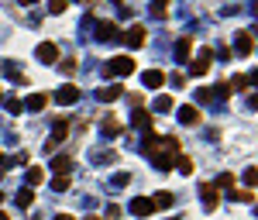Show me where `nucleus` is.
<instances>
[{
    "instance_id": "32",
    "label": "nucleus",
    "mask_w": 258,
    "mask_h": 220,
    "mask_svg": "<svg viewBox=\"0 0 258 220\" xmlns=\"http://www.w3.org/2000/svg\"><path fill=\"white\" fill-rule=\"evenodd\" d=\"M49 10H52V14H62V10H65V0H52V3H49Z\"/></svg>"
},
{
    "instance_id": "5",
    "label": "nucleus",
    "mask_w": 258,
    "mask_h": 220,
    "mask_svg": "<svg viewBox=\"0 0 258 220\" xmlns=\"http://www.w3.org/2000/svg\"><path fill=\"white\" fill-rule=\"evenodd\" d=\"M210 55H213V52H210V48H203V52L196 55V62L190 66V76H206V73H210Z\"/></svg>"
},
{
    "instance_id": "11",
    "label": "nucleus",
    "mask_w": 258,
    "mask_h": 220,
    "mask_svg": "<svg viewBox=\"0 0 258 220\" xmlns=\"http://www.w3.org/2000/svg\"><path fill=\"white\" fill-rule=\"evenodd\" d=\"M179 121H183V124H190V128L200 124V107H190V103H186V107H179Z\"/></svg>"
},
{
    "instance_id": "3",
    "label": "nucleus",
    "mask_w": 258,
    "mask_h": 220,
    "mask_svg": "<svg viewBox=\"0 0 258 220\" xmlns=\"http://www.w3.org/2000/svg\"><path fill=\"white\" fill-rule=\"evenodd\" d=\"M65 131H69V124H65V117H59V121H55V128H52V138L45 141V151H52L55 145H62V141H65Z\"/></svg>"
},
{
    "instance_id": "35",
    "label": "nucleus",
    "mask_w": 258,
    "mask_h": 220,
    "mask_svg": "<svg viewBox=\"0 0 258 220\" xmlns=\"http://www.w3.org/2000/svg\"><path fill=\"white\" fill-rule=\"evenodd\" d=\"M117 217H121V207L110 203V207H107V220H117Z\"/></svg>"
},
{
    "instance_id": "27",
    "label": "nucleus",
    "mask_w": 258,
    "mask_h": 220,
    "mask_svg": "<svg viewBox=\"0 0 258 220\" xmlns=\"http://www.w3.org/2000/svg\"><path fill=\"white\" fill-rule=\"evenodd\" d=\"M42 179H45V172H42V169H28V186H38Z\"/></svg>"
},
{
    "instance_id": "41",
    "label": "nucleus",
    "mask_w": 258,
    "mask_h": 220,
    "mask_svg": "<svg viewBox=\"0 0 258 220\" xmlns=\"http://www.w3.org/2000/svg\"><path fill=\"white\" fill-rule=\"evenodd\" d=\"M114 3H121V0H114Z\"/></svg>"
},
{
    "instance_id": "12",
    "label": "nucleus",
    "mask_w": 258,
    "mask_h": 220,
    "mask_svg": "<svg viewBox=\"0 0 258 220\" xmlns=\"http://www.w3.org/2000/svg\"><path fill=\"white\" fill-rule=\"evenodd\" d=\"M200 193H203V207H206V210H213V207H217V200H220V196H217V186H213V182H206Z\"/></svg>"
},
{
    "instance_id": "10",
    "label": "nucleus",
    "mask_w": 258,
    "mask_h": 220,
    "mask_svg": "<svg viewBox=\"0 0 258 220\" xmlns=\"http://www.w3.org/2000/svg\"><path fill=\"white\" fill-rule=\"evenodd\" d=\"M45 103H49V96H45V93H35V96H28L21 107H24V110H31V114H38V110H45Z\"/></svg>"
},
{
    "instance_id": "7",
    "label": "nucleus",
    "mask_w": 258,
    "mask_h": 220,
    "mask_svg": "<svg viewBox=\"0 0 258 220\" xmlns=\"http://www.w3.org/2000/svg\"><path fill=\"white\" fill-rule=\"evenodd\" d=\"M152 210H155V203H152L148 196H134V200H131V214H134V217H148Z\"/></svg>"
},
{
    "instance_id": "24",
    "label": "nucleus",
    "mask_w": 258,
    "mask_h": 220,
    "mask_svg": "<svg viewBox=\"0 0 258 220\" xmlns=\"http://www.w3.org/2000/svg\"><path fill=\"white\" fill-rule=\"evenodd\" d=\"M176 165H179V172H186V176L193 172V158H190V155H179V158H176Z\"/></svg>"
},
{
    "instance_id": "21",
    "label": "nucleus",
    "mask_w": 258,
    "mask_h": 220,
    "mask_svg": "<svg viewBox=\"0 0 258 220\" xmlns=\"http://www.w3.org/2000/svg\"><path fill=\"white\" fill-rule=\"evenodd\" d=\"M152 203H155V207H162V210H169V207L176 203V196H172V193H158V196H155Z\"/></svg>"
},
{
    "instance_id": "19",
    "label": "nucleus",
    "mask_w": 258,
    "mask_h": 220,
    "mask_svg": "<svg viewBox=\"0 0 258 220\" xmlns=\"http://www.w3.org/2000/svg\"><path fill=\"white\" fill-rule=\"evenodd\" d=\"M252 48H255V38H252V35H241V38H238V52H241V55H248Z\"/></svg>"
},
{
    "instance_id": "31",
    "label": "nucleus",
    "mask_w": 258,
    "mask_h": 220,
    "mask_svg": "<svg viewBox=\"0 0 258 220\" xmlns=\"http://www.w3.org/2000/svg\"><path fill=\"white\" fill-rule=\"evenodd\" d=\"M165 79H172V86H186V76L183 73H172V76H165Z\"/></svg>"
},
{
    "instance_id": "28",
    "label": "nucleus",
    "mask_w": 258,
    "mask_h": 220,
    "mask_svg": "<svg viewBox=\"0 0 258 220\" xmlns=\"http://www.w3.org/2000/svg\"><path fill=\"white\" fill-rule=\"evenodd\" d=\"M248 83H252V76H234L231 86H234V89H248Z\"/></svg>"
},
{
    "instance_id": "23",
    "label": "nucleus",
    "mask_w": 258,
    "mask_h": 220,
    "mask_svg": "<svg viewBox=\"0 0 258 220\" xmlns=\"http://www.w3.org/2000/svg\"><path fill=\"white\" fill-rule=\"evenodd\" d=\"M155 110H158V114H169V110H172V96H158V100H155Z\"/></svg>"
},
{
    "instance_id": "15",
    "label": "nucleus",
    "mask_w": 258,
    "mask_h": 220,
    "mask_svg": "<svg viewBox=\"0 0 258 220\" xmlns=\"http://www.w3.org/2000/svg\"><path fill=\"white\" fill-rule=\"evenodd\" d=\"M131 124H134V128H141V131H152V114L134 110V114H131Z\"/></svg>"
},
{
    "instance_id": "26",
    "label": "nucleus",
    "mask_w": 258,
    "mask_h": 220,
    "mask_svg": "<svg viewBox=\"0 0 258 220\" xmlns=\"http://www.w3.org/2000/svg\"><path fill=\"white\" fill-rule=\"evenodd\" d=\"M52 189H55V193H65V189H69V176H55V179H52Z\"/></svg>"
},
{
    "instance_id": "42",
    "label": "nucleus",
    "mask_w": 258,
    "mask_h": 220,
    "mask_svg": "<svg viewBox=\"0 0 258 220\" xmlns=\"http://www.w3.org/2000/svg\"><path fill=\"white\" fill-rule=\"evenodd\" d=\"M0 96H3V93H0Z\"/></svg>"
},
{
    "instance_id": "9",
    "label": "nucleus",
    "mask_w": 258,
    "mask_h": 220,
    "mask_svg": "<svg viewBox=\"0 0 258 220\" xmlns=\"http://www.w3.org/2000/svg\"><path fill=\"white\" fill-rule=\"evenodd\" d=\"M141 83L148 89H158V86H165V73L162 69H148V73H141Z\"/></svg>"
},
{
    "instance_id": "40",
    "label": "nucleus",
    "mask_w": 258,
    "mask_h": 220,
    "mask_svg": "<svg viewBox=\"0 0 258 220\" xmlns=\"http://www.w3.org/2000/svg\"><path fill=\"white\" fill-rule=\"evenodd\" d=\"M0 203H3V193H0Z\"/></svg>"
},
{
    "instance_id": "30",
    "label": "nucleus",
    "mask_w": 258,
    "mask_h": 220,
    "mask_svg": "<svg viewBox=\"0 0 258 220\" xmlns=\"http://www.w3.org/2000/svg\"><path fill=\"white\" fill-rule=\"evenodd\" d=\"M128 182H131L128 172H117V176H114V186H128Z\"/></svg>"
},
{
    "instance_id": "4",
    "label": "nucleus",
    "mask_w": 258,
    "mask_h": 220,
    "mask_svg": "<svg viewBox=\"0 0 258 220\" xmlns=\"http://www.w3.org/2000/svg\"><path fill=\"white\" fill-rule=\"evenodd\" d=\"M97 38H100V42H117L121 31H117L114 21H100V24H97Z\"/></svg>"
},
{
    "instance_id": "34",
    "label": "nucleus",
    "mask_w": 258,
    "mask_h": 220,
    "mask_svg": "<svg viewBox=\"0 0 258 220\" xmlns=\"http://www.w3.org/2000/svg\"><path fill=\"white\" fill-rule=\"evenodd\" d=\"M7 110H10V114H21L24 107H21V100H7Z\"/></svg>"
},
{
    "instance_id": "18",
    "label": "nucleus",
    "mask_w": 258,
    "mask_h": 220,
    "mask_svg": "<svg viewBox=\"0 0 258 220\" xmlns=\"http://www.w3.org/2000/svg\"><path fill=\"white\" fill-rule=\"evenodd\" d=\"M121 93H124V89H121V86H103V89H100V93H97V96H100V100H103V103H110V100H117V96H121Z\"/></svg>"
},
{
    "instance_id": "33",
    "label": "nucleus",
    "mask_w": 258,
    "mask_h": 220,
    "mask_svg": "<svg viewBox=\"0 0 258 220\" xmlns=\"http://www.w3.org/2000/svg\"><path fill=\"white\" fill-rule=\"evenodd\" d=\"M59 69L69 76V73H76V62H72V59H65V62H59Z\"/></svg>"
},
{
    "instance_id": "13",
    "label": "nucleus",
    "mask_w": 258,
    "mask_h": 220,
    "mask_svg": "<svg viewBox=\"0 0 258 220\" xmlns=\"http://www.w3.org/2000/svg\"><path fill=\"white\" fill-rule=\"evenodd\" d=\"M52 172H55V176H69V172H72V158H69V155H59V158L52 162Z\"/></svg>"
},
{
    "instance_id": "20",
    "label": "nucleus",
    "mask_w": 258,
    "mask_h": 220,
    "mask_svg": "<svg viewBox=\"0 0 258 220\" xmlns=\"http://www.w3.org/2000/svg\"><path fill=\"white\" fill-rule=\"evenodd\" d=\"M231 200H238V203H255V193H252V189H234Z\"/></svg>"
},
{
    "instance_id": "29",
    "label": "nucleus",
    "mask_w": 258,
    "mask_h": 220,
    "mask_svg": "<svg viewBox=\"0 0 258 220\" xmlns=\"http://www.w3.org/2000/svg\"><path fill=\"white\" fill-rule=\"evenodd\" d=\"M152 10H155V14H158V17H162V14H165V10H169V0H152Z\"/></svg>"
},
{
    "instance_id": "38",
    "label": "nucleus",
    "mask_w": 258,
    "mask_h": 220,
    "mask_svg": "<svg viewBox=\"0 0 258 220\" xmlns=\"http://www.w3.org/2000/svg\"><path fill=\"white\" fill-rule=\"evenodd\" d=\"M21 3H24V7H31V3H38V0H21Z\"/></svg>"
},
{
    "instance_id": "37",
    "label": "nucleus",
    "mask_w": 258,
    "mask_h": 220,
    "mask_svg": "<svg viewBox=\"0 0 258 220\" xmlns=\"http://www.w3.org/2000/svg\"><path fill=\"white\" fill-rule=\"evenodd\" d=\"M55 220H72V217H69V214H59V217H55Z\"/></svg>"
},
{
    "instance_id": "14",
    "label": "nucleus",
    "mask_w": 258,
    "mask_h": 220,
    "mask_svg": "<svg viewBox=\"0 0 258 220\" xmlns=\"http://www.w3.org/2000/svg\"><path fill=\"white\" fill-rule=\"evenodd\" d=\"M190 48H193V38H179V45H176V62H190Z\"/></svg>"
},
{
    "instance_id": "16",
    "label": "nucleus",
    "mask_w": 258,
    "mask_h": 220,
    "mask_svg": "<svg viewBox=\"0 0 258 220\" xmlns=\"http://www.w3.org/2000/svg\"><path fill=\"white\" fill-rule=\"evenodd\" d=\"M152 162H155L158 172H169V169H172V158H169L165 151H152Z\"/></svg>"
},
{
    "instance_id": "2",
    "label": "nucleus",
    "mask_w": 258,
    "mask_h": 220,
    "mask_svg": "<svg viewBox=\"0 0 258 220\" xmlns=\"http://www.w3.org/2000/svg\"><path fill=\"white\" fill-rule=\"evenodd\" d=\"M35 59H38V62H45V66L59 62V45H55V42H42V45L35 48Z\"/></svg>"
},
{
    "instance_id": "25",
    "label": "nucleus",
    "mask_w": 258,
    "mask_h": 220,
    "mask_svg": "<svg viewBox=\"0 0 258 220\" xmlns=\"http://www.w3.org/2000/svg\"><path fill=\"white\" fill-rule=\"evenodd\" d=\"M213 186H220V189H231V186H234V176H231V172H220Z\"/></svg>"
},
{
    "instance_id": "6",
    "label": "nucleus",
    "mask_w": 258,
    "mask_h": 220,
    "mask_svg": "<svg viewBox=\"0 0 258 220\" xmlns=\"http://www.w3.org/2000/svg\"><path fill=\"white\" fill-rule=\"evenodd\" d=\"M121 38L128 42L131 48H141V45H145V28H141V24H131V28L124 31V35H121Z\"/></svg>"
},
{
    "instance_id": "1",
    "label": "nucleus",
    "mask_w": 258,
    "mask_h": 220,
    "mask_svg": "<svg viewBox=\"0 0 258 220\" xmlns=\"http://www.w3.org/2000/svg\"><path fill=\"white\" fill-rule=\"evenodd\" d=\"M107 76H131L134 73V59H128V55H117V59H110L107 62V69H103Z\"/></svg>"
},
{
    "instance_id": "17",
    "label": "nucleus",
    "mask_w": 258,
    "mask_h": 220,
    "mask_svg": "<svg viewBox=\"0 0 258 220\" xmlns=\"http://www.w3.org/2000/svg\"><path fill=\"white\" fill-rule=\"evenodd\" d=\"M14 200H17V207H21V210H28V207L35 203V193H31V186H21V193H17Z\"/></svg>"
},
{
    "instance_id": "39",
    "label": "nucleus",
    "mask_w": 258,
    "mask_h": 220,
    "mask_svg": "<svg viewBox=\"0 0 258 220\" xmlns=\"http://www.w3.org/2000/svg\"><path fill=\"white\" fill-rule=\"evenodd\" d=\"M86 220H100V217H86Z\"/></svg>"
},
{
    "instance_id": "8",
    "label": "nucleus",
    "mask_w": 258,
    "mask_h": 220,
    "mask_svg": "<svg viewBox=\"0 0 258 220\" xmlns=\"http://www.w3.org/2000/svg\"><path fill=\"white\" fill-rule=\"evenodd\" d=\"M76 100H79V86H62V89H55V103L69 107V103H76Z\"/></svg>"
},
{
    "instance_id": "22",
    "label": "nucleus",
    "mask_w": 258,
    "mask_h": 220,
    "mask_svg": "<svg viewBox=\"0 0 258 220\" xmlns=\"http://www.w3.org/2000/svg\"><path fill=\"white\" fill-rule=\"evenodd\" d=\"M103 134H110V138H117V134H121V124H117L114 117H107V121H103Z\"/></svg>"
},
{
    "instance_id": "36",
    "label": "nucleus",
    "mask_w": 258,
    "mask_h": 220,
    "mask_svg": "<svg viewBox=\"0 0 258 220\" xmlns=\"http://www.w3.org/2000/svg\"><path fill=\"white\" fill-rule=\"evenodd\" d=\"M227 93H231V86H227V83H217V96H220V100H224V96H227Z\"/></svg>"
}]
</instances>
